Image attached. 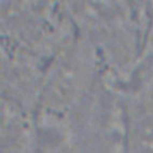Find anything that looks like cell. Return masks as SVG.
I'll use <instances>...</instances> for the list:
<instances>
[{"label": "cell", "instance_id": "6da1fadb", "mask_svg": "<svg viewBox=\"0 0 153 153\" xmlns=\"http://www.w3.org/2000/svg\"><path fill=\"white\" fill-rule=\"evenodd\" d=\"M39 153H124L120 85L108 74L52 109L35 113Z\"/></svg>", "mask_w": 153, "mask_h": 153}, {"label": "cell", "instance_id": "7a4b0ae2", "mask_svg": "<svg viewBox=\"0 0 153 153\" xmlns=\"http://www.w3.org/2000/svg\"><path fill=\"white\" fill-rule=\"evenodd\" d=\"M76 36L93 47L115 82L128 79L145 52L151 2H66Z\"/></svg>", "mask_w": 153, "mask_h": 153}, {"label": "cell", "instance_id": "3957f363", "mask_svg": "<svg viewBox=\"0 0 153 153\" xmlns=\"http://www.w3.org/2000/svg\"><path fill=\"white\" fill-rule=\"evenodd\" d=\"M76 37L66 2H1V39L45 63L49 64Z\"/></svg>", "mask_w": 153, "mask_h": 153}, {"label": "cell", "instance_id": "277c9868", "mask_svg": "<svg viewBox=\"0 0 153 153\" xmlns=\"http://www.w3.org/2000/svg\"><path fill=\"white\" fill-rule=\"evenodd\" d=\"M120 93L124 153H153V57L142 58Z\"/></svg>", "mask_w": 153, "mask_h": 153}, {"label": "cell", "instance_id": "5b68a950", "mask_svg": "<svg viewBox=\"0 0 153 153\" xmlns=\"http://www.w3.org/2000/svg\"><path fill=\"white\" fill-rule=\"evenodd\" d=\"M49 64L1 39V100L35 115Z\"/></svg>", "mask_w": 153, "mask_h": 153}, {"label": "cell", "instance_id": "8992f818", "mask_svg": "<svg viewBox=\"0 0 153 153\" xmlns=\"http://www.w3.org/2000/svg\"><path fill=\"white\" fill-rule=\"evenodd\" d=\"M1 153H39L35 115L1 100Z\"/></svg>", "mask_w": 153, "mask_h": 153}]
</instances>
